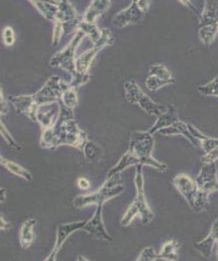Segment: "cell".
Segmentation results:
<instances>
[{
  "label": "cell",
  "mask_w": 218,
  "mask_h": 261,
  "mask_svg": "<svg viewBox=\"0 0 218 261\" xmlns=\"http://www.w3.org/2000/svg\"><path fill=\"white\" fill-rule=\"evenodd\" d=\"M60 105V114L55 125L49 129H43L39 145L43 149H57L61 146H70L80 151L88 141V135L77 124L74 117V110Z\"/></svg>",
  "instance_id": "6da1fadb"
},
{
  "label": "cell",
  "mask_w": 218,
  "mask_h": 261,
  "mask_svg": "<svg viewBox=\"0 0 218 261\" xmlns=\"http://www.w3.org/2000/svg\"><path fill=\"white\" fill-rule=\"evenodd\" d=\"M154 145V137L149 130L134 132L131 136L128 151L121 157L119 162L110 169L107 178L121 174L127 168L137 165L150 166L160 172L166 171L167 165L157 161L152 156Z\"/></svg>",
  "instance_id": "7a4b0ae2"
},
{
  "label": "cell",
  "mask_w": 218,
  "mask_h": 261,
  "mask_svg": "<svg viewBox=\"0 0 218 261\" xmlns=\"http://www.w3.org/2000/svg\"><path fill=\"white\" fill-rule=\"evenodd\" d=\"M69 87L59 75L51 76L43 87L32 95L9 97L16 112L27 116L32 122H37V114L40 108L58 102L62 93Z\"/></svg>",
  "instance_id": "3957f363"
},
{
  "label": "cell",
  "mask_w": 218,
  "mask_h": 261,
  "mask_svg": "<svg viewBox=\"0 0 218 261\" xmlns=\"http://www.w3.org/2000/svg\"><path fill=\"white\" fill-rule=\"evenodd\" d=\"M85 36L86 33L81 30H78L69 43L62 50L55 54L50 61L51 66L60 67L70 74L71 82L69 83V86L76 88L77 90L86 85L91 79L89 73H80L77 69L76 51Z\"/></svg>",
  "instance_id": "277c9868"
},
{
  "label": "cell",
  "mask_w": 218,
  "mask_h": 261,
  "mask_svg": "<svg viewBox=\"0 0 218 261\" xmlns=\"http://www.w3.org/2000/svg\"><path fill=\"white\" fill-rule=\"evenodd\" d=\"M143 165L136 166V175H135V186L137 196L134 201L131 203L127 211L125 212L123 218L121 219L122 226H129L136 216H140L141 222L143 225H148L154 218V213L151 210L144 189V176H143Z\"/></svg>",
  "instance_id": "5b68a950"
},
{
  "label": "cell",
  "mask_w": 218,
  "mask_h": 261,
  "mask_svg": "<svg viewBox=\"0 0 218 261\" xmlns=\"http://www.w3.org/2000/svg\"><path fill=\"white\" fill-rule=\"evenodd\" d=\"M124 189L121 174H116L107 178V181L95 192L77 196L74 200V207L76 209H83L90 205H104L109 200L120 195Z\"/></svg>",
  "instance_id": "8992f818"
},
{
  "label": "cell",
  "mask_w": 218,
  "mask_h": 261,
  "mask_svg": "<svg viewBox=\"0 0 218 261\" xmlns=\"http://www.w3.org/2000/svg\"><path fill=\"white\" fill-rule=\"evenodd\" d=\"M173 184L194 212H202L207 209L209 194L201 191L196 182L189 176L185 174L176 175L173 179Z\"/></svg>",
  "instance_id": "52a82bcc"
},
{
  "label": "cell",
  "mask_w": 218,
  "mask_h": 261,
  "mask_svg": "<svg viewBox=\"0 0 218 261\" xmlns=\"http://www.w3.org/2000/svg\"><path fill=\"white\" fill-rule=\"evenodd\" d=\"M125 98L132 105H138L147 115L156 116L157 118L167 112L169 105L158 103L149 98L140 87L132 82H126L124 84Z\"/></svg>",
  "instance_id": "ba28073f"
},
{
  "label": "cell",
  "mask_w": 218,
  "mask_h": 261,
  "mask_svg": "<svg viewBox=\"0 0 218 261\" xmlns=\"http://www.w3.org/2000/svg\"><path fill=\"white\" fill-rule=\"evenodd\" d=\"M150 7V0H132L128 8L117 13L113 18V24L117 29H123L129 24L140 23Z\"/></svg>",
  "instance_id": "9c48e42d"
},
{
  "label": "cell",
  "mask_w": 218,
  "mask_h": 261,
  "mask_svg": "<svg viewBox=\"0 0 218 261\" xmlns=\"http://www.w3.org/2000/svg\"><path fill=\"white\" fill-rule=\"evenodd\" d=\"M113 38L111 35V32L108 29L102 30V35L100 39L93 43V46L89 49L88 51L81 55L79 58H77V69L80 73H88L91 65L93 63L96 55L106 46L111 45L113 43Z\"/></svg>",
  "instance_id": "30bf717a"
},
{
  "label": "cell",
  "mask_w": 218,
  "mask_h": 261,
  "mask_svg": "<svg viewBox=\"0 0 218 261\" xmlns=\"http://www.w3.org/2000/svg\"><path fill=\"white\" fill-rule=\"evenodd\" d=\"M172 84H175V79L165 65L159 64L151 65L145 83L148 90L156 92L161 88Z\"/></svg>",
  "instance_id": "8fae6325"
},
{
  "label": "cell",
  "mask_w": 218,
  "mask_h": 261,
  "mask_svg": "<svg viewBox=\"0 0 218 261\" xmlns=\"http://www.w3.org/2000/svg\"><path fill=\"white\" fill-rule=\"evenodd\" d=\"M195 182L198 188L207 194H210L214 191H218L216 162L202 163L200 172Z\"/></svg>",
  "instance_id": "7c38bea8"
},
{
  "label": "cell",
  "mask_w": 218,
  "mask_h": 261,
  "mask_svg": "<svg viewBox=\"0 0 218 261\" xmlns=\"http://www.w3.org/2000/svg\"><path fill=\"white\" fill-rule=\"evenodd\" d=\"M87 220H83V221H76V222H70V223H64L61 224L58 230H57V238H56V242L54 245V248L52 250V252L50 253V255L44 259L46 261H55L57 259V256L59 254V252L62 249V245L64 244V242L66 241V239L76 231L78 230H82L84 225L86 224Z\"/></svg>",
  "instance_id": "4fadbf2b"
},
{
  "label": "cell",
  "mask_w": 218,
  "mask_h": 261,
  "mask_svg": "<svg viewBox=\"0 0 218 261\" xmlns=\"http://www.w3.org/2000/svg\"><path fill=\"white\" fill-rule=\"evenodd\" d=\"M102 208H103V205L96 206L93 217L86 222V224L84 225L82 230L86 231L88 234H90L91 236H93L99 240L110 242L112 241V237L105 227V224L103 221V215H102Z\"/></svg>",
  "instance_id": "5bb4252c"
},
{
  "label": "cell",
  "mask_w": 218,
  "mask_h": 261,
  "mask_svg": "<svg viewBox=\"0 0 218 261\" xmlns=\"http://www.w3.org/2000/svg\"><path fill=\"white\" fill-rule=\"evenodd\" d=\"M200 27H216L218 29V0H205L203 11L199 16Z\"/></svg>",
  "instance_id": "9a60e30c"
},
{
  "label": "cell",
  "mask_w": 218,
  "mask_h": 261,
  "mask_svg": "<svg viewBox=\"0 0 218 261\" xmlns=\"http://www.w3.org/2000/svg\"><path fill=\"white\" fill-rule=\"evenodd\" d=\"M218 241V218L213 222L209 234L200 242L194 244L195 249L205 258H208L211 254L212 248Z\"/></svg>",
  "instance_id": "2e32d148"
},
{
  "label": "cell",
  "mask_w": 218,
  "mask_h": 261,
  "mask_svg": "<svg viewBox=\"0 0 218 261\" xmlns=\"http://www.w3.org/2000/svg\"><path fill=\"white\" fill-rule=\"evenodd\" d=\"M158 133H160L163 136H183L194 147H199L198 141L193 137V135L189 130L188 123H184L180 120H178L171 126L159 130Z\"/></svg>",
  "instance_id": "e0dca14e"
},
{
  "label": "cell",
  "mask_w": 218,
  "mask_h": 261,
  "mask_svg": "<svg viewBox=\"0 0 218 261\" xmlns=\"http://www.w3.org/2000/svg\"><path fill=\"white\" fill-rule=\"evenodd\" d=\"M60 114V105H57L56 107L54 103L47 106V110L43 111L42 108H40L38 114H37V122L41 126V129H49L55 125V123L58 120Z\"/></svg>",
  "instance_id": "ac0fdd59"
},
{
  "label": "cell",
  "mask_w": 218,
  "mask_h": 261,
  "mask_svg": "<svg viewBox=\"0 0 218 261\" xmlns=\"http://www.w3.org/2000/svg\"><path fill=\"white\" fill-rule=\"evenodd\" d=\"M179 119H178V114H177L176 108L174 106H172V105H169V108H168L167 112H165L164 114H162L161 116H159L157 118L155 124L149 130V132L152 135H154L155 133H158L159 130L171 126L172 124H174Z\"/></svg>",
  "instance_id": "d6986e66"
},
{
  "label": "cell",
  "mask_w": 218,
  "mask_h": 261,
  "mask_svg": "<svg viewBox=\"0 0 218 261\" xmlns=\"http://www.w3.org/2000/svg\"><path fill=\"white\" fill-rule=\"evenodd\" d=\"M188 127L193 137L198 141L199 147L204 151L205 154L212 152L216 147H218V139L205 136L203 133H201L196 127H194L191 124H188Z\"/></svg>",
  "instance_id": "ffe728a7"
},
{
  "label": "cell",
  "mask_w": 218,
  "mask_h": 261,
  "mask_svg": "<svg viewBox=\"0 0 218 261\" xmlns=\"http://www.w3.org/2000/svg\"><path fill=\"white\" fill-rule=\"evenodd\" d=\"M37 221L34 218L26 220L19 231V242L23 249H28L34 241V227Z\"/></svg>",
  "instance_id": "44dd1931"
},
{
  "label": "cell",
  "mask_w": 218,
  "mask_h": 261,
  "mask_svg": "<svg viewBox=\"0 0 218 261\" xmlns=\"http://www.w3.org/2000/svg\"><path fill=\"white\" fill-rule=\"evenodd\" d=\"M109 5L110 0H92L85 15L83 16L84 19L89 22H95V18L103 14L108 9Z\"/></svg>",
  "instance_id": "7402d4cb"
},
{
  "label": "cell",
  "mask_w": 218,
  "mask_h": 261,
  "mask_svg": "<svg viewBox=\"0 0 218 261\" xmlns=\"http://www.w3.org/2000/svg\"><path fill=\"white\" fill-rule=\"evenodd\" d=\"M178 249L179 243L175 239H170L166 241L163 244L160 253L158 254V260H178Z\"/></svg>",
  "instance_id": "603a6c76"
},
{
  "label": "cell",
  "mask_w": 218,
  "mask_h": 261,
  "mask_svg": "<svg viewBox=\"0 0 218 261\" xmlns=\"http://www.w3.org/2000/svg\"><path fill=\"white\" fill-rule=\"evenodd\" d=\"M0 160H1L0 161L1 165L4 168H6L9 172H11L13 175H16V176H18V177H20V178H22V179H25V180H27L29 182L32 181V175H31V172L29 170H27L26 168L21 167L20 165H18V164L15 163V162L6 160L3 157H1Z\"/></svg>",
  "instance_id": "cb8c5ba5"
},
{
  "label": "cell",
  "mask_w": 218,
  "mask_h": 261,
  "mask_svg": "<svg viewBox=\"0 0 218 261\" xmlns=\"http://www.w3.org/2000/svg\"><path fill=\"white\" fill-rule=\"evenodd\" d=\"M78 30H81L82 32L86 33V35L90 37V39L92 40L93 43H95L102 35V30H99L96 28L95 22H89V21L85 20L84 17H83L82 21L79 23Z\"/></svg>",
  "instance_id": "d4e9b609"
},
{
  "label": "cell",
  "mask_w": 218,
  "mask_h": 261,
  "mask_svg": "<svg viewBox=\"0 0 218 261\" xmlns=\"http://www.w3.org/2000/svg\"><path fill=\"white\" fill-rule=\"evenodd\" d=\"M61 102L64 107L74 110L79 105V97L77 93V89L69 86L63 93L61 97Z\"/></svg>",
  "instance_id": "484cf974"
},
{
  "label": "cell",
  "mask_w": 218,
  "mask_h": 261,
  "mask_svg": "<svg viewBox=\"0 0 218 261\" xmlns=\"http://www.w3.org/2000/svg\"><path fill=\"white\" fill-rule=\"evenodd\" d=\"M85 153V157L87 160H89L90 162L96 161L101 158V156L103 155V150L93 142H88L84 148Z\"/></svg>",
  "instance_id": "4316f807"
},
{
  "label": "cell",
  "mask_w": 218,
  "mask_h": 261,
  "mask_svg": "<svg viewBox=\"0 0 218 261\" xmlns=\"http://www.w3.org/2000/svg\"><path fill=\"white\" fill-rule=\"evenodd\" d=\"M197 91L206 97H217L218 98V75L214 77L211 82L203 85L198 86Z\"/></svg>",
  "instance_id": "83f0119b"
},
{
  "label": "cell",
  "mask_w": 218,
  "mask_h": 261,
  "mask_svg": "<svg viewBox=\"0 0 218 261\" xmlns=\"http://www.w3.org/2000/svg\"><path fill=\"white\" fill-rule=\"evenodd\" d=\"M0 132H1V136L3 137V139L5 140V142L8 144L9 147L14 148L18 151H21V147L16 143V141L14 140V138L12 137V135L10 134V132L7 130V128L4 126L3 122L0 123Z\"/></svg>",
  "instance_id": "f1b7e54d"
},
{
  "label": "cell",
  "mask_w": 218,
  "mask_h": 261,
  "mask_svg": "<svg viewBox=\"0 0 218 261\" xmlns=\"http://www.w3.org/2000/svg\"><path fill=\"white\" fill-rule=\"evenodd\" d=\"M158 254L153 247L144 248L139 254L137 261H157Z\"/></svg>",
  "instance_id": "f546056e"
},
{
  "label": "cell",
  "mask_w": 218,
  "mask_h": 261,
  "mask_svg": "<svg viewBox=\"0 0 218 261\" xmlns=\"http://www.w3.org/2000/svg\"><path fill=\"white\" fill-rule=\"evenodd\" d=\"M64 32V27L63 23L61 21H56L55 22V28H54V34H53V45H58L63 36Z\"/></svg>",
  "instance_id": "4dcf8cb0"
},
{
  "label": "cell",
  "mask_w": 218,
  "mask_h": 261,
  "mask_svg": "<svg viewBox=\"0 0 218 261\" xmlns=\"http://www.w3.org/2000/svg\"><path fill=\"white\" fill-rule=\"evenodd\" d=\"M2 39H3V43H4L6 46H11V45H13V43L15 42V34H14V31H13L12 28L6 27V28L3 30Z\"/></svg>",
  "instance_id": "1f68e13d"
},
{
  "label": "cell",
  "mask_w": 218,
  "mask_h": 261,
  "mask_svg": "<svg viewBox=\"0 0 218 261\" xmlns=\"http://www.w3.org/2000/svg\"><path fill=\"white\" fill-rule=\"evenodd\" d=\"M218 160V147H216L212 152L205 154L202 158L201 161L202 163H209V162H216Z\"/></svg>",
  "instance_id": "d6a6232c"
},
{
  "label": "cell",
  "mask_w": 218,
  "mask_h": 261,
  "mask_svg": "<svg viewBox=\"0 0 218 261\" xmlns=\"http://www.w3.org/2000/svg\"><path fill=\"white\" fill-rule=\"evenodd\" d=\"M0 112H1V116L8 113V105H7V101L4 98V96H3L2 90H0Z\"/></svg>",
  "instance_id": "836d02e7"
},
{
  "label": "cell",
  "mask_w": 218,
  "mask_h": 261,
  "mask_svg": "<svg viewBox=\"0 0 218 261\" xmlns=\"http://www.w3.org/2000/svg\"><path fill=\"white\" fill-rule=\"evenodd\" d=\"M90 182L86 178H80L78 180V187L82 190H88L90 188Z\"/></svg>",
  "instance_id": "e575fe53"
},
{
  "label": "cell",
  "mask_w": 218,
  "mask_h": 261,
  "mask_svg": "<svg viewBox=\"0 0 218 261\" xmlns=\"http://www.w3.org/2000/svg\"><path fill=\"white\" fill-rule=\"evenodd\" d=\"M183 5H185L187 8H189L190 10H192L194 13H196V14H198L199 16H200V13L198 12V10L195 8V6L191 3V1L190 0H179Z\"/></svg>",
  "instance_id": "d590c367"
},
{
  "label": "cell",
  "mask_w": 218,
  "mask_h": 261,
  "mask_svg": "<svg viewBox=\"0 0 218 261\" xmlns=\"http://www.w3.org/2000/svg\"><path fill=\"white\" fill-rule=\"evenodd\" d=\"M0 228L2 231L10 228V223L7 220H5L3 215H1V217H0Z\"/></svg>",
  "instance_id": "8d00e7d4"
},
{
  "label": "cell",
  "mask_w": 218,
  "mask_h": 261,
  "mask_svg": "<svg viewBox=\"0 0 218 261\" xmlns=\"http://www.w3.org/2000/svg\"><path fill=\"white\" fill-rule=\"evenodd\" d=\"M5 195H6V191L4 190L3 187H1V202H4L5 200Z\"/></svg>",
  "instance_id": "74e56055"
},
{
  "label": "cell",
  "mask_w": 218,
  "mask_h": 261,
  "mask_svg": "<svg viewBox=\"0 0 218 261\" xmlns=\"http://www.w3.org/2000/svg\"><path fill=\"white\" fill-rule=\"evenodd\" d=\"M216 259L218 260V241H217V251H216Z\"/></svg>",
  "instance_id": "f35d334b"
},
{
  "label": "cell",
  "mask_w": 218,
  "mask_h": 261,
  "mask_svg": "<svg viewBox=\"0 0 218 261\" xmlns=\"http://www.w3.org/2000/svg\"><path fill=\"white\" fill-rule=\"evenodd\" d=\"M29 1H31V0H29Z\"/></svg>",
  "instance_id": "ab89813d"
}]
</instances>
